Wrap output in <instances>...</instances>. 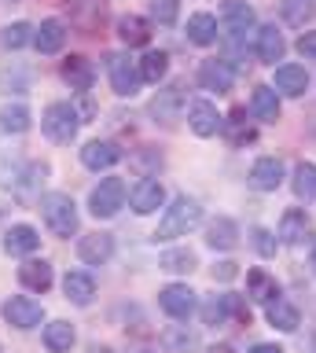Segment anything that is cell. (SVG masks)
I'll use <instances>...</instances> for the list:
<instances>
[{
  "label": "cell",
  "instance_id": "cell-3",
  "mask_svg": "<svg viewBox=\"0 0 316 353\" xmlns=\"http://www.w3.org/2000/svg\"><path fill=\"white\" fill-rule=\"evenodd\" d=\"M81 121L85 118L78 114V107L67 103V99H56V103H48L45 114H41V132H45L52 143H70L78 137Z\"/></svg>",
  "mask_w": 316,
  "mask_h": 353
},
{
  "label": "cell",
  "instance_id": "cell-9",
  "mask_svg": "<svg viewBox=\"0 0 316 353\" xmlns=\"http://www.w3.org/2000/svg\"><path fill=\"white\" fill-rule=\"evenodd\" d=\"M74 254H78L81 265H89V269H100V265H111L114 254H118V243L111 232L96 228V232H85V236H78V247H74Z\"/></svg>",
  "mask_w": 316,
  "mask_h": 353
},
{
  "label": "cell",
  "instance_id": "cell-16",
  "mask_svg": "<svg viewBox=\"0 0 316 353\" xmlns=\"http://www.w3.org/2000/svg\"><path fill=\"white\" fill-rule=\"evenodd\" d=\"M26 154L23 148H15V143H0V188L4 192H19V188H26Z\"/></svg>",
  "mask_w": 316,
  "mask_h": 353
},
{
  "label": "cell",
  "instance_id": "cell-37",
  "mask_svg": "<svg viewBox=\"0 0 316 353\" xmlns=\"http://www.w3.org/2000/svg\"><path fill=\"white\" fill-rule=\"evenodd\" d=\"M169 70V55L166 52H147L140 59V74H144V85H158Z\"/></svg>",
  "mask_w": 316,
  "mask_h": 353
},
{
  "label": "cell",
  "instance_id": "cell-27",
  "mask_svg": "<svg viewBox=\"0 0 316 353\" xmlns=\"http://www.w3.org/2000/svg\"><path fill=\"white\" fill-rule=\"evenodd\" d=\"M272 85H276L280 96L298 99V96H305V88H309V70H305V66H298V63H283V66H276Z\"/></svg>",
  "mask_w": 316,
  "mask_h": 353
},
{
  "label": "cell",
  "instance_id": "cell-22",
  "mask_svg": "<svg viewBox=\"0 0 316 353\" xmlns=\"http://www.w3.org/2000/svg\"><path fill=\"white\" fill-rule=\"evenodd\" d=\"M199 85L210 88V92H217V96H228V92H232V85H235V74H232V66H228L224 59H202Z\"/></svg>",
  "mask_w": 316,
  "mask_h": 353
},
{
  "label": "cell",
  "instance_id": "cell-17",
  "mask_svg": "<svg viewBox=\"0 0 316 353\" xmlns=\"http://www.w3.org/2000/svg\"><path fill=\"white\" fill-rule=\"evenodd\" d=\"M15 276L23 283V291H30V294H48L52 283H56V269H52L48 258H23Z\"/></svg>",
  "mask_w": 316,
  "mask_h": 353
},
{
  "label": "cell",
  "instance_id": "cell-12",
  "mask_svg": "<svg viewBox=\"0 0 316 353\" xmlns=\"http://www.w3.org/2000/svg\"><path fill=\"white\" fill-rule=\"evenodd\" d=\"M276 236H280L283 247H302V243H309L316 236L309 210L305 206H287L283 217H280V225H276Z\"/></svg>",
  "mask_w": 316,
  "mask_h": 353
},
{
  "label": "cell",
  "instance_id": "cell-20",
  "mask_svg": "<svg viewBox=\"0 0 316 353\" xmlns=\"http://www.w3.org/2000/svg\"><path fill=\"white\" fill-rule=\"evenodd\" d=\"M63 298H67L70 305H78V309H89L96 302V280H92V272L70 269L67 276H63Z\"/></svg>",
  "mask_w": 316,
  "mask_h": 353
},
{
  "label": "cell",
  "instance_id": "cell-39",
  "mask_svg": "<svg viewBox=\"0 0 316 353\" xmlns=\"http://www.w3.org/2000/svg\"><path fill=\"white\" fill-rule=\"evenodd\" d=\"M0 41H4V48H23V44L34 41V26L30 22H12V26H4Z\"/></svg>",
  "mask_w": 316,
  "mask_h": 353
},
{
  "label": "cell",
  "instance_id": "cell-24",
  "mask_svg": "<svg viewBox=\"0 0 316 353\" xmlns=\"http://www.w3.org/2000/svg\"><path fill=\"white\" fill-rule=\"evenodd\" d=\"M283 52H287V37H283V30L272 22V26H257V41H254V55L261 63L276 66V59H283Z\"/></svg>",
  "mask_w": 316,
  "mask_h": 353
},
{
  "label": "cell",
  "instance_id": "cell-35",
  "mask_svg": "<svg viewBox=\"0 0 316 353\" xmlns=\"http://www.w3.org/2000/svg\"><path fill=\"white\" fill-rule=\"evenodd\" d=\"M158 342H162L166 353H188L195 346V335H191V327L184 324V320H173V324L158 335Z\"/></svg>",
  "mask_w": 316,
  "mask_h": 353
},
{
  "label": "cell",
  "instance_id": "cell-26",
  "mask_svg": "<svg viewBox=\"0 0 316 353\" xmlns=\"http://www.w3.org/2000/svg\"><path fill=\"white\" fill-rule=\"evenodd\" d=\"M59 74L74 92H89L92 81H96V66H92V59H85V55H67L59 66Z\"/></svg>",
  "mask_w": 316,
  "mask_h": 353
},
{
  "label": "cell",
  "instance_id": "cell-7",
  "mask_svg": "<svg viewBox=\"0 0 316 353\" xmlns=\"http://www.w3.org/2000/svg\"><path fill=\"white\" fill-rule=\"evenodd\" d=\"M0 316H4V324L15 327V331H34V327L45 324V302L34 294H12L0 305Z\"/></svg>",
  "mask_w": 316,
  "mask_h": 353
},
{
  "label": "cell",
  "instance_id": "cell-36",
  "mask_svg": "<svg viewBox=\"0 0 316 353\" xmlns=\"http://www.w3.org/2000/svg\"><path fill=\"white\" fill-rule=\"evenodd\" d=\"M250 247H254V254H257V258H276V250L283 247V243H280V236H276V232H272V228H265V225H254V228H250Z\"/></svg>",
  "mask_w": 316,
  "mask_h": 353
},
{
  "label": "cell",
  "instance_id": "cell-48",
  "mask_svg": "<svg viewBox=\"0 0 316 353\" xmlns=\"http://www.w3.org/2000/svg\"><path fill=\"white\" fill-rule=\"evenodd\" d=\"M309 269H313V276H316V243H313V250H309Z\"/></svg>",
  "mask_w": 316,
  "mask_h": 353
},
{
  "label": "cell",
  "instance_id": "cell-44",
  "mask_svg": "<svg viewBox=\"0 0 316 353\" xmlns=\"http://www.w3.org/2000/svg\"><path fill=\"white\" fill-rule=\"evenodd\" d=\"M294 48H298L302 59H316V30H305L302 37H298V44H294Z\"/></svg>",
  "mask_w": 316,
  "mask_h": 353
},
{
  "label": "cell",
  "instance_id": "cell-6",
  "mask_svg": "<svg viewBox=\"0 0 316 353\" xmlns=\"http://www.w3.org/2000/svg\"><path fill=\"white\" fill-rule=\"evenodd\" d=\"M158 309L169 320H191L199 313V291L188 287V280H173L166 287H158Z\"/></svg>",
  "mask_w": 316,
  "mask_h": 353
},
{
  "label": "cell",
  "instance_id": "cell-47",
  "mask_svg": "<svg viewBox=\"0 0 316 353\" xmlns=\"http://www.w3.org/2000/svg\"><path fill=\"white\" fill-rule=\"evenodd\" d=\"M89 353H111V346H100V342H92V346H89Z\"/></svg>",
  "mask_w": 316,
  "mask_h": 353
},
{
  "label": "cell",
  "instance_id": "cell-31",
  "mask_svg": "<svg viewBox=\"0 0 316 353\" xmlns=\"http://www.w3.org/2000/svg\"><path fill=\"white\" fill-rule=\"evenodd\" d=\"M280 283H276V276H272L268 269H250L246 272V298H254L257 305H268L272 298H280Z\"/></svg>",
  "mask_w": 316,
  "mask_h": 353
},
{
  "label": "cell",
  "instance_id": "cell-33",
  "mask_svg": "<svg viewBox=\"0 0 316 353\" xmlns=\"http://www.w3.org/2000/svg\"><path fill=\"white\" fill-rule=\"evenodd\" d=\"M30 125H34V114H30L26 103H4L0 107V129H4L8 137H23V132H30Z\"/></svg>",
  "mask_w": 316,
  "mask_h": 353
},
{
  "label": "cell",
  "instance_id": "cell-28",
  "mask_svg": "<svg viewBox=\"0 0 316 353\" xmlns=\"http://www.w3.org/2000/svg\"><path fill=\"white\" fill-rule=\"evenodd\" d=\"M63 44H67V22L63 19H45L34 30V48L41 55H59Z\"/></svg>",
  "mask_w": 316,
  "mask_h": 353
},
{
  "label": "cell",
  "instance_id": "cell-32",
  "mask_svg": "<svg viewBox=\"0 0 316 353\" xmlns=\"http://www.w3.org/2000/svg\"><path fill=\"white\" fill-rule=\"evenodd\" d=\"M114 26H118V37H122V44H129V48H144V44H151V22H147V19L122 15Z\"/></svg>",
  "mask_w": 316,
  "mask_h": 353
},
{
  "label": "cell",
  "instance_id": "cell-13",
  "mask_svg": "<svg viewBox=\"0 0 316 353\" xmlns=\"http://www.w3.org/2000/svg\"><path fill=\"white\" fill-rule=\"evenodd\" d=\"M283 181H287V165H283L280 154H261V159H254V165H250V176L246 184L254 188V192H280Z\"/></svg>",
  "mask_w": 316,
  "mask_h": 353
},
{
  "label": "cell",
  "instance_id": "cell-10",
  "mask_svg": "<svg viewBox=\"0 0 316 353\" xmlns=\"http://www.w3.org/2000/svg\"><path fill=\"white\" fill-rule=\"evenodd\" d=\"M169 195H166V184L158 181V176H140V181L129 188V206H133V214L140 217H151L158 214V210H166Z\"/></svg>",
  "mask_w": 316,
  "mask_h": 353
},
{
  "label": "cell",
  "instance_id": "cell-40",
  "mask_svg": "<svg viewBox=\"0 0 316 353\" xmlns=\"http://www.w3.org/2000/svg\"><path fill=\"white\" fill-rule=\"evenodd\" d=\"M180 103V92L177 88H166L162 96H155V103H151V114H155V121L162 118V121H169V114H173V107Z\"/></svg>",
  "mask_w": 316,
  "mask_h": 353
},
{
  "label": "cell",
  "instance_id": "cell-19",
  "mask_svg": "<svg viewBox=\"0 0 316 353\" xmlns=\"http://www.w3.org/2000/svg\"><path fill=\"white\" fill-rule=\"evenodd\" d=\"M41 346H45L48 353H70L74 346H78V324L74 320H48L45 331H41Z\"/></svg>",
  "mask_w": 316,
  "mask_h": 353
},
{
  "label": "cell",
  "instance_id": "cell-41",
  "mask_svg": "<svg viewBox=\"0 0 316 353\" xmlns=\"http://www.w3.org/2000/svg\"><path fill=\"white\" fill-rule=\"evenodd\" d=\"M133 170L140 173V176H155L158 173V165H162V151H144V154H133Z\"/></svg>",
  "mask_w": 316,
  "mask_h": 353
},
{
  "label": "cell",
  "instance_id": "cell-23",
  "mask_svg": "<svg viewBox=\"0 0 316 353\" xmlns=\"http://www.w3.org/2000/svg\"><path fill=\"white\" fill-rule=\"evenodd\" d=\"M265 320L276 331H283V335H294V331H298V324H302V309L291 302V298H272V302L265 305Z\"/></svg>",
  "mask_w": 316,
  "mask_h": 353
},
{
  "label": "cell",
  "instance_id": "cell-2",
  "mask_svg": "<svg viewBox=\"0 0 316 353\" xmlns=\"http://www.w3.org/2000/svg\"><path fill=\"white\" fill-rule=\"evenodd\" d=\"M37 210H41V225L48 228V236H56V239L81 236V210L67 192H41Z\"/></svg>",
  "mask_w": 316,
  "mask_h": 353
},
{
  "label": "cell",
  "instance_id": "cell-38",
  "mask_svg": "<svg viewBox=\"0 0 316 353\" xmlns=\"http://www.w3.org/2000/svg\"><path fill=\"white\" fill-rule=\"evenodd\" d=\"M147 11L158 26H173L180 19V0H147Z\"/></svg>",
  "mask_w": 316,
  "mask_h": 353
},
{
  "label": "cell",
  "instance_id": "cell-15",
  "mask_svg": "<svg viewBox=\"0 0 316 353\" xmlns=\"http://www.w3.org/2000/svg\"><path fill=\"white\" fill-rule=\"evenodd\" d=\"M202 243L217 254H228L239 247V221L228 217V214H217L202 225Z\"/></svg>",
  "mask_w": 316,
  "mask_h": 353
},
{
  "label": "cell",
  "instance_id": "cell-45",
  "mask_svg": "<svg viewBox=\"0 0 316 353\" xmlns=\"http://www.w3.org/2000/svg\"><path fill=\"white\" fill-rule=\"evenodd\" d=\"M210 276H213V280H221V283H228V280H235V276H239V265L235 261H217L210 269Z\"/></svg>",
  "mask_w": 316,
  "mask_h": 353
},
{
  "label": "cell",
  "instance_id": "cell-18",
  "mask_svg": "<svg viewBox=\"0 0 316 353\" xmlns=\"http://www.w3.org/2000/svg\"><path fill=\"white\" fill-rule=\"evenodd\" d=\"M122 159H125V151L118 148L114 140H89V143L81 148V165H85V170H92V173L114 170Z\"/></svg>",
  "mask_w": 316,
  "mask_h": 353
},
{
  "label": "cell",
  "instance_id": "cell-25",
  "mask_svg": "<svg viewBox=\"0 0 316 353\" xmlns=\"http://www.w3.org/2000/svg\"><path fill=\"white\" fill-rule=\"evenodd\" d=\"M250 114H254L261 125H276L280 121V92L276 85H257L250 92Z\"/></svg>",
  "mask_w": 316,
  "mask_h": 353
},
{
  "label": "cell",
  "instance_id": "cell-1",
  "mask_svg": "<svg viewBox=\"0 0 316 353\" xmlns=\"http://www.w3.org/2000/svg\"><path fill=\"white\" fill-rule=\"evenodd\" d=\"M199 225H206L199 199L188 195V192H180V195H173L166 203V210H162V221H158V228L151 232V243H173V239L195 232Z\"/></svg>",
  "mask_w": 316,
  "mask_h": 353
},
{
  "label": "cell",
  "instance_id": "cell-29",
  "mask_svg": "<svg viewBox=\"0 0 316 353\" xmlns=\"http://www.w3.org/2000/svg\"><path fill=\"white\" fill-rule=\"evenodd\" d=\"M184 33H188L191 44L210 48V44H217V37H221V22H217V15H210V11H195L188 19V26H184Z\"/></svg>",
  "mask_w": 316,
  "mask_h": 353
},
{
  "label": "cell",
  "instance_id": "cell-50",
  "mask_svg": "<svg viewBox=\"0 0 316 353\" xmlns=\"http://www.w3.org/2000/svg\"><path fill=\"white\" fill-rule=\"evenodd\" d=\"M0 353H4V350H0Z\"/></svg>",
  "mask_w": 316,
  "mask_h": 353
},
{
  "label": "cell",
  "instance_id": "cell-5",
  "mask_svg": "<svg viewBox=\"0 0 316 353\" xmlns=\"http://www.w3.org/2000/svg\"><path fill=\"white\" fill-rule=\"evenodd\" d=\"M202 313V324L210 327H221V324H250V309H246V298L243 294H210L206 302L199 305Z\"/></svg>",
  "mask_w": 316,
  "mask_h": 353
},
{
  "label": "cell",
  "instance_id": "cell-34",
  "mask_svg": "<svg viewBox=\"0 0 316 353\" xmlns=\"http://www.w3.org/2000/svg\"><path fill=\"white\" fill-rule=\"evenodd\" d=\"M291 188L298 203H316V165L313 162H298L291 173Z\"/></svg>",
  "mask_w": 316,
  "mask_h": 353
},
{
  "label": "cell",
  "instance_id": "cell-21",
  "mask_svg": "<svg viewBox=\"0 0 316 353\" xmlns=\"http://www.w3.org/2000/svg\"><path fill=\"white\" fill-rule=\"evenodd\" d=\"M224 118L217 114V107L210 99H191L188 103V129L195 137H213V132H221Z\"/></svg>",
  "mask_w": 316,
  "mask_h": 353
},
{
  "label": "cell",
  "instance_id": "cell-11",
  "mask_svg": "<svg viewBox=\"0 0 316 353\" xmlns=\"http://www.w3.org/2000/svg\"><path fill=\"white\" fill-rule=\"evenodd\" d=\"M217 22H221V33L232 44H239L246 37V30H257L254 22H257V15H254V8L246 4V0H224L221 4V15H217Z\"/></svg>",
  "mask_w": 316,
  "mask_h": 353
},
{
  "label": "cell",
  "instance_id": "cell-30",
  "mask_svg": "<svg viewBox=\"0 0 316 353\" xmlns=\"http://www.w3.org/2000/svg\"><path fill=\"white\" fill-rule=\"evenodd\" d=\"M158 269L169 272V276H191L199 269V254L191 247H169V250L158 254Z\"/></svg>",
  "mask_w": 316,
  "mask_h": 353
},
{
  "label": "cell",
  "instance_id": "cell-46",
  "mask_svg": "<svg viewBox=\"0 0 316 353\" xmlns=\"http://www.w3.org/2000/svg\"><path fill=\"white\" fill-rule=\"evenodd\" d=\"M246 353H287L280 346V342H254V346H250Z\"/></svg>",
  "mask_w": 316,
  "mask_h": 353
},
{
  "label": "cell",
  "instance_id": "cell-14",
  "mask_svg": "<svg viewBox=\"0 0 316 353\" xmlns=\"http://www.w3.org/2000/svg\"><path fill=\"white\" fill-rule=\"evenodd\" d=\"M0 247H4L8 258H34L41 250V228L30 225V221H19L4 232V239H0Z\"/></svg>",
  "mask_w": 316,
  "mask_h": 353
},
{
  "label": "cell",
  "instance_id": "cell-42",
  "mask_svg": "<svg viewBox=\"0 0 316 353\" xmlns=\"http://www.w3.org/2000/svg\"><path fill=\"white\" fill-rule=\"evenodd\" d=\"M309 19H313V4H309V0H291V4H287V22L305 26Z\"/></svg>",
  "mask_w": 316,
  "mask_h": 353
},
{
  "label": "cell",
  "instance_id": "cell-4",
  "mask_svg": "<svg viewBox=\"0 0 316 353\" xmlns=\"http://www.w3.org/2000/svg\"><path fill=\"white\" fill-rule=\"evenodd\" d=\"M125 203H129V188H125L122 176H103V181L89 192V214L96 221H114L122 214Z\"/></svg>",
  "mask_w": 316,
  "mask_h": 353
},
{
  "label": "cell",
  "instance_id": "cell-49",
  "mask_svg": "<svg viewBox=\"0 0 316 353\" xmlns=\"http://www.w3.org/2000/svg\"><path fill=\"white\" fill-rule=\"evenodd\" d=\"M210 353H235V350H232V346H213Z\"/></svg>",
  "mask_w": 316,
  "mask_h": 353
},
{
  "label": "cell",
  "instance_id": "cell-43",
  "mask_svg": "<svg viewBox=\"0 0 316 353\" xmlns=\"http://www.w3.org/2000/svg\"><path fill=\"white\" fill-rule=\"evenodd\" d=\"M48 173H52L48 162H30V170H26V188H41V184L48 181Z\"/></svg>",
  "mask_w": 316,
  "mask_h": 353
},
{
  "label": "cell",
  "instance_id": "cell-8",
  "mask_svg": "<svg viewBox=\"0 0 316 353\" xmlns=\"http://www.w3.org/2000/svg\"><path fill=\"white\" fill-rule=\"evenodd\" d=\"M107 77H111V88L114 96L122 99H133L140 88H144V74H140V63L129 59V55H107Z\"/></svg>",
  "mask_w": 316,
  "mask_h": 353
}]
</instances>
